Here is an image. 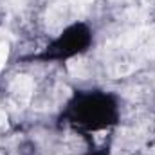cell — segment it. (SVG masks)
<instances>
[{
    "label": "cell",
    "mask_w": 155,
    "mask_h": 155,
    "mask_svg": "<svg viewBox=\"0 0 155 155\" xmlns=\"http://www.w3.org/2000/svg\"><path fill=\"white\" fill-rule=\"evenodd\" d=\"M5 121H7V117H5V114H4V112L0 110V124H4Z\"/></svg>",
    "instance_id": "3957f363"
},
{
    "label": "cell",
    "mask_w": 155,
    "mask_h": 155,
    "mask_svg": "<svg viewBox=\"0 0 155 155\" xmlns=\"http://www.w3.org/2000/svg\"><path fill=\"white\" fill-rule=\"evenodd\" d=\"M13 88H15V92H18V94H29L31 92V88H33V83H31V79L25 76H20L16 81H15V85H13Z\"/></svg>",
    "instance_id": "6da1fadb"
},
{
    "label": "cell",
    "mask_w": 155,
    "mask_h": 155,
    "mask_svg": "<svg viewBox=\"0 0 155 155\" xmlns=\"http://www.w3.org/2000/svg\"><path fill=\"white\" fill-rule=\"evenodd\" d=\"M7 56H9V49H7V43L0 41V71L4 69L5 61H7Z\"/></svg>",
    "instance_id": "7a4b0ae2"
}]
</instances>
